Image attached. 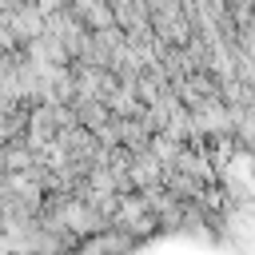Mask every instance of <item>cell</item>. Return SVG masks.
<instances>
[{"label":"cell","instance_id":"cell-1","mask_svg":"<svg viewBox=\"0 0 255 255\" xmlns=\"http://www.w3.org/2000/svg\"><path fill=\"white\" fill-rule=\"evenodd\" d=\"M8 28L20 32V36H40V32H44V16H40L36 8H20V12H12Z\"/></svg>","mask_w":255,"mask_h":255},{"label":"cell","instance_id":"cell-2","mask_svg":"<svg viewBox=\"0 0 255 255\" xmlns=\"http://www.w3.org/2000/svg\"><path fill=\"white\" fill-rule=\"evenodd\" d=\"M64 219H68V227H76V231L104 227V223H100V215H96V211H88V207H80V203H68V207H64Z\"/></svg>","mask_w":255,"mask_h":255},{"label":"cell","instance_id":"cell-3","mask_svg":"<svg viewBox=\"0 0 255 255\" xmlns=\"http://www.w3.org/2000/svg\"><path fill=\"white\" fill-rule=\"evenodd\" d=\"M227 112L223 108H203L199 112V128H207V131H227Z\"/></svg>","mask_w":255,"mask_h":255},{"label":"cell","instance_id":"cell-4","mask_svg":"<svg viewBox=\"0 0 255 255\" xmlns=\"http://www.w3.org/2000/svg\"><path fill=\"white\" fill-rule=\"evenodd\" d=\"M155 155H163V159H175V155H179L175 139H171V135H159V139H155Z\"/></svg>","mask_w":255,"mask_h":255},{"label":"cell","instance_id":"cell-5","mask_svg":"<svg viewBox=\"0 0 255 255\" xmlns=\"http://www.w3.org/2000/svg\"><path fill=\"white\" fill-rule=\"evenodd\" d=\"M151 175H155V159H143V163H135V171H131L135 183H147Z\"/></svg>","mask_w":255,"mask_h":255},{"label":"cell","instance_id":"cell-6","mask_svg":"<svg viewBox=\"0 0 255 255\" xmlns=\"http://www.w3.org/2000/svg\"><path fill=\"white\" fill-rule=\"evenodd\" d=\"M8 167H28V151H24V147L8 151Z\"/></svg>","mask_w":255,"mask_h":255},{"label":"cell","instance_id":"cell-7","mask_svg":"<svg viewBox=\"0 0 255 255\" xmlns=\"http://www.w3.org/2000/svg\"><path fill=\"white\" fill-rule=\"evenodd\" d=\"M56 4H60V0H36V12H40V16H52Z\"/></svg>","mask_w":255,"mask_h":255},{"label":"cell","instance_id":"cell-8","mask_svg":"<svg viewBox=\"0 0 255 255\" xmlns=\"http://www.w3.org/2000/svg\"><path fill=\"white\" fill-rule=\"evenodd\" d=\"M92 4H96V0H80V8H84V12H88V8H92Z\"/></svg>","mask_w":255,"mask_h":255},{"label":"cell","instance_id":"cell-9","mask_svg":"<svg viewBox=\"0 0 255 255\" xmlns=\"http://www.w3.org/2000/svg\"><path fill=\"white\" fill-rule=\"evenodd\" d=\"M112 4H120V0H112Z\"/></svg>","mask_w":255,"mask_h":255}]
</instances>
